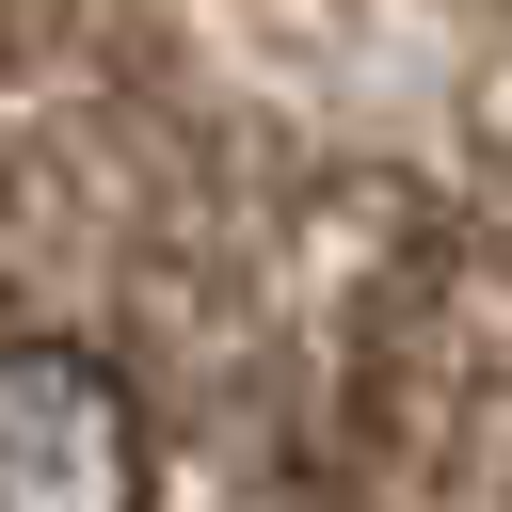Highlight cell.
Instances as JSON below:
<instances>
[{
  "instance_id": "cell-1",
  "label": "cell",
  "mask_w": 512,
  "mask_h": 512,
  "mask_svg": "<svg viewBox=\"0 0 512 512\" xmlns=\"http://www.w3.org/2000/svg\"><path fill=\"white\" fill-rule=\"evenodd\" d=\"M0 512H160V416L96 336H0Z\"/></svg>"
}]
</instances>
